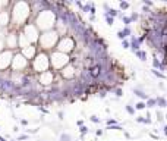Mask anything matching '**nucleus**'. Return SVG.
<instances>
[{
  "label": "nucleus",
  "instance_id": "nucleus-1",
  "mask_svg": "<svg viewBox=\"0 0 167 141\" xmlns=\"http://www.w3.org/2000/svg\"><path fill=\"white\" fill-rule=\"evenodd\" d=\"M98 71H100V68H98V66H95V68L92 69V72H91V74H92V76H97V75H98Z\"/></svg>",
  "mask_w": 167,
  "mask_h": 141
}]
</instances>
